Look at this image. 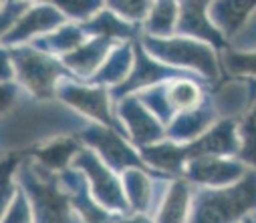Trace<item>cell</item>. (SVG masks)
Returning a JSON list of instances; mask_svg holds the SVG:
<instances>
[{"label":"cell","mask_w":256,"mask_h":223,"mask_svg":"<svg viewBox=\"0 0 256 223\" xmlns=\"http://www.w3.org/2000/svg\"><path fill=\"white\" fill-rule=\"evenodd\" d=\"M32 4L34 2H2V14H0V18H2V36L20 22V18L32 8Z\"/></svg>","instance_id":"obj_30"},{"label":"cell","mask_w":256,"mask_h":223,"mask_svg":"<svg viewBox=\"0 0 256 223\" xmlns=\"http://www.w3.org/2000/svg\"><path fill=\"white\" fill-rule=\"evenodd\" d=\"M85 28V32L91 38H107L111 42H136L142 38L144 30L140 26H134L130 22H125L121 16H117L105 2V6L87 22L81 24Z\"/></svg>","instance_id":"obj_19"},{"label":"cell","mask_w":256,"mask_h":223,"mask_svg":"<svg viewBox=\"0 0 256 223\" xmlns=\"http://www.w3.org/2000/svg\"><path fill=\"white\" fill-rule=\"evenodd\" d=\"M252 219H254V221H256V213H254V215H252Z\"/></svg>","instance_id":"obj_32"},{"label":"cell","mask_w":256,"mask_h":223,"mask_svg":"<svg viewBox=\"0 0 256 223\" xmlns=\"http://www.w3.org/2000/svg\"><path fill=\"white\" fill-rule=\"evenodd\" d=\"M14 64V81L36 101H54L56 89L65 79H73L60 58H54L34 46L4 48Z\"/></svg>","instance_id":"obj_3"},{"label":"cell","mask_w":256,"mask_h":223,"mask_svg":"<svg viewBox=\"0 0 256 223\" xmlns=\"http://www.w3.org/2000/svg\"><path fill=\"white\" fill-rule=\"evenodd\" d=\"M81 149H83V143L77 139V135H69V137L52 139V141L38 145L24 153L30 159H34L38 165H42L46 171L58 175V173L73 167V161L79 155Z\"/></svg>","instance_id":"obj_17"},{"label":"cell","mask_w":256,"mask_h":223,"mask_svg":"<svg viewBox=\"0 0 256 223\" xmlns=\"http://www.w3.org/2000/svg\"><path fill=\"white\" fill-rule=\"evenodd\" d=\"M154 2H107V6L121 16L125 22H130L134 26H140L144 30V22L152 10Z\"/></svg>","instance_id":"obj_29"},{"label":"cell","mask_w":256,"mask_h":223,"mask_svg":"<svg viewBox=\"0 0 256 223\" xmlns=\"http://www.w3.org/2000/svg\"><path fill=\"white\" fill-rule=\"evenodd\" d=\"M56 101L79 113L89 123L113 129L125 137V129L117 117L109 89L89 83H79L75 79H65L56 89Z\"/></svg>","instance_id":"obj_5"},{"label":"cell","mask_w":256,"mask_h":223,"mask_svg":"<svg viewBox=\"0 0 256 223\" xmlns=\"http://www.w3.org/2000/svg\"><path fill=\"white\" fill-rule=\"evenodd\" d=\"M117 223H156V221H154V217H150V215L132 213V215H125V217H121Z\"/></svg>","instance_id":"obj_31"},{"label":"cell","mask_w":256,"mask_h":223,"mask_svg":"<svg viewBox=\"0 0 256 223\" xmlns=\"http://www.w3.org/2000/svg\"><path fill=\"white\" fill-rule=\"evenodd\" d=\"M168 101L176 115L202 107L210 97V87L200 79H178L168 83Z\"/></svg>","instance_id":"obj_23"},{"label":"cell","mask_w":256,"mask_h":223,"mask_svg":"<svg viewBox=\"0 0 256 223\" xmlns=\"http://www.w3.org/2000/svg\"><path fill=\"white\" fill-rule=\"evenodd\" d=\"M77 139L89 147L91 151L107 165L111 167L117 175H123L125 171L130 169H144V171H150V173H156L142 157V151L127 139L123 137L121 133L113 131V129H107V127H101V125H87L79 135ZM160 175V173H156ZM166 177V175H162ZM170 179V177H168Z\"/></svg>","instance_id":"obj_6"},{"label":"cell","mask_w":256,"mask_h":223,"mask_svg":"<svg viewBox=\"0 0 256 223\" xmlns=\"http://www.w3.org/2000/svg\"><path fill=\"white\" fill-rule=\"evenodd\" d=\"M69 20L58 10L54 2H34L32 8L20 18V22L2 36V48H18L42 38L60 26H65Z\"/></svg>","instance_id":"obj_10"},{"label":"cell","mask_w":256,"mask_h":223,"mask_svg":"<svg viewBox=\"0 0 256 223\" xmlns=\"http://www.w3.org/2000/svg\"><path fill=\"white\" fill-rule=\"evenodd\" d=\"M140 42L156 60L172 68H180V70L196 74V77L204 79L210 87H214L224 79L220 54L210 44L184 38V36H172V38L142 36Z\"/></svg>","instance_id":"obj_2"},{"label":"cell","mask_w":256,"mask_h":223,"mask_svg":"<svg viewBox=\"0 0 256 223\" xmlns=\"http://www.w3.org/2000/svg\"><path fill=\"white\" fill-rule=\"evenodd\" d=\"M224 77L252 79L256 81V50H234L228 48L220 54Z\"/></svg>","instance_id":"obj_25"},{"label":"cell","mask_w":256,"mask_h":223,"mask_svg":"<svg viewBox=\"0 0 256 223\" xmlns=\"http://www.w3.org/2000/svg\"><path fill=\"white\" fill-rule=\"evenodd\" d=\"M210 2H180V18L176 36L192 38L204 44H210L218 54L230 48V42L214 26L210 18Z\"/></svg>","instance_id":"obj_14"},{"label":"cell","mask_w":256,"mask_h":223,"mask_svg":"<svg viewBox=\"0 0 256 223\" xmlns=\"http://www.w3.org/2000/svg\"><path fill=\"white\" fill-rule=\"evenodd\" d=\"M73 167L85 175L91 195L105 211L119 215V217L132 215V207L125 195L121 175H117L111 167H107L89 147L83 145V149L73 161Z\"/></svg>","instance_id":"obj_7"},{"label":"cell","mask_w":256,"mask_h":223,"mask_svg":"<svg viewBox=\"0 0 256 223\" xmlns=\"http://www.w3.org/2000/svg\"><path fill=\"white\" fill-rule=\"evenodd\" d=\"M2 223H34L32 203L22 187L18 189L14 199L8 203V207L2 209Z\"/></svg>","instance_id":"obj_27"},{"label":"cell","mask_w":256,"mask_h":223,"mask_svg":"<svg viewBox=\"0 0 256 223\" xmlns=\"http://www.w3.org/2000/svg\"><path fill=\"white\" fill-rule=\"evenodd\" d=\"M238 135L242 143L238 159L256 171V101L238 121Z\"/></svg>","instance_id":"obj_26"},{"label":"cell","mask_w":256,"mask_h":223,"mask_svg":"<svg viewBox=\"0 0 256 223\" xmlns=\"http://www.w3.org/2000/svg\"><path fill=\"white\" fill-rule=\"evenodd\" d=\"M117 46V42H111L107 38H89L81 48L75 52L62 56V64L71 72V77L79 83H89L99 68L109 58L111 50Z\"/></svg>","instance_id":"obj_16"},{"label":"cell","mask_w":256,"mask_h":223,"mask_svg":"<svg viewBox=\"0 0 256 223\" xmlns=\"http://www.w3.org/2000/svg\"><path fill=\"white\" fill-rule=\"evenodd\" d=\"M256 213V171L218 189H196L188 223H242Z\"/></svg>","instance_id":"obj_1"},{"label":"cell","mask_w":256,"mask_h":223,"mask_svg":"<svg viewBox=\"0 0 256 223\" xmlns=\"http://www.w3.org/2000/svg\"><path fill=\"white\" fill-rule=\"evenodd\" d=\"M117 117L125 129V137L138 149L154 147L166 141V125L140 101L138 95H132L115 105Z\"/></svg>","instance_id":"obj_9"},{"label":"cell","mask_w":256,"mask_h":223,"mask_svg":"<svg viewBox=\"0 0 256 223\" xmlns=\"http://www.w3.org/2000/svg\"><path fill=\"white\" fill-rule=\"evenodd\" d=\"M18 185L32 203L34 223H71L73 209L58 185L56 173L46 171L26 155L18 169Z\"/></svg>","instance_id":"obj_4"},{"label":"cell","mask_w":256,"mask_h":223,"mask_svg":"<svg viewBox=\"0 0 256 223\" xmlns=\"http://www.w3.org/2000/svg\"><path fill=\"white\" fill-rule=\"evenodd\" d=\"M89 38L91 36L85 32V28L81 24L67 22L58 30H54L42 38H36L34 42H30V46H34L36 50H42L54 58H62V56L75 52L77 48H81Z\"/></svg>","instance_id":"obj_22"},{"label":"cell","mask_w":256,"mask_h":223,"mask_svg":"<svg viewBox=\"0 0 256 223\" xmlns=\"http://www.w3.org/2000/svg\"><path fill=\"white\" fill-rule=\"evenodd\" d=\"M250 167L242 163L240 159H230V157H200L188 161L182 179H186L192 187L202 189H218V187H228L238 183Z\"/></svg>","instance_id":"obj_11"},{"label":"cell","mask_w":256,"mask_h":223,"mask_svg":"<svg viewBox=\"0 0 256 223\" xmlns=\"http://www.w3.org/2000/svg\"><path fill=\"white\" fill-rule=\"evenodd\" d=\"M58 185H60L62 191H65L73 213L83 223H117L121 219L119 215H113V213L105 211L95 201V197L91 195L89 183H87L85 175L79 169L71 167L67 171L58 173Z\"/></svg>","instance_id":"obj_13"},{"label":"cell","mask_w":256,"mask_h":223,"mask_svg":"<svg viewBox=\"0 0 256 223\" xmlns=\"http://www.w3.org/2000/svg\"><path fill=\"white\" fill-rule=\"evenodd\" d=\"M180 18V2H154L152 10L144 22V34L152 38H172L176 36Z\"/></svg>","instance_id":"obj_24"},{"label":"cell","mask_w":256,"mask_h":223,"mask_svg":"<svg viewBox=\"0 0 256 223\" xmlns=\"http://www.w3.org/2000/svg\"><path fill=\"white\" fill-rule=\"evenodd\" d=\"M220 119L222 117L212 97H208V101L202 107L176 115V119L166 127V139L176 145H188L192 141L200 139L204 133H208Z\"/></svg>","instance_id":"obj_15"},{"label":"cell","mask_w":256,"mask_h":223,"mask_svg":"<svg viewBox=\"0 0 256 223\" xmlns=\"http://www.w3.org/2000/svg\"><path fill=\"white\" fill-rule=\"evenodd\" d=\"M178 79H200V77H196V74H192V72H186V70H180V68H172V66L164 64L160 60H156L142 46V42L138 40L136 42V64H134V70H132V74L127 77V81L123 85L111 89V99L117 105L119 101L132 97V95H138V93H142L146 89H152V87H158V85H166V83H172V81H178ZM200 81H204V79H200Z\"/></svg>","instance_id":"obj_8"},{"label":"cell","mask_w":256,"mask_h":223,"mask_svg":"<svg viewBox=\"0 0 256 223\" xmlns=\"http://www.w3.org/2000/svg\"><path fill=\"white\" fill-rule=\"evenodd\" d=\"M194 201V187L186 179H172L154 215L156 223H188Z\"/></svg>","instance_id":"obj_18"},{"label":"cell","mask_w":256,"mask_h":223,"mask_svg":"<svg viewBox=\"0 0 256 223\" xmlns=\"http://www.w3.org/2000/svg\"><path fill=\"white\" fill-rule=\"evenodd\" d=\"M208 12L214 26L232 44V40L246 28L248 20L256 12V2H210Z\"/></svg>","instance_id":"obj_21"},{"label":"cell","mask_w":256,"mask_h":223,"mask_svg":"<svg viewBox=\"0 0 256 223\" xmlns=\"http://www.w3.org/2000/svg\"><path fill=\"white\" fill-rule=\"evenodd\" d=\"M58 6V10L67 16L69 22H75V24H87L103 6L105 2H87V0H71V2H54Z\"/></svg>","instance_id":"obj_28"},{"label":"cell","mask_w":256,"mask_h":223,"mask_svg":"<svg viewBox=\"0 0 256 223\" xmlns=\"http://www.w3.org/2000/svg\"><path fill=\"white\" fill-rule=\"evenodd\" d=\"M240 135H238V121L234 119H220L208 133H204L200 139L192 141L188 145H182V155L188 165L192 159L200 157H240ZM186 169V167H184Z\"/></svg>","instance_id":"obj_12"},{"label":"cell","mask_w":256,"mask_h":223,"mask_svg":"<svg viewBox=\"0 0 256 223\" xmlns=\"http://www.w3.org/2000/svg\"><path fill=\"white\" fill-rule=\"evenodd\" d=\"M138 42V40H136ZM136 42H121L117 44L105 64L99 68V72L89 81V85L105 87V89H115L127 81L132 74L134 64H136Z\"/></svg>","instance_id":"obj_20"}]
</instances>
